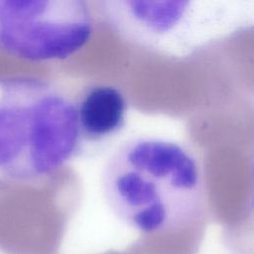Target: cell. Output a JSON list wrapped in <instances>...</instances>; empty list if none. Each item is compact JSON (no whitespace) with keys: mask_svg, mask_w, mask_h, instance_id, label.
I'll list each match as a JSON object with an SVG mask.
<instances>
[{"mask_svg":"<svg viewBox=\"0 0 254 254\" xmlns=\"http://www.w3.org/2000/svg\"><path fill=\"white\" fill-rule=\"evenodd\" d=\"M102 189L111 211L148 235L182 230L203 211L204 182L196 157L166 139L142 137L108 159Z\"/></svg>","mask_w":254,"mask_h":254,"instance_id":"obj_1","label":"cell"},{"mask_svg":"<svg viewBox=\"0 0 254 254\" xmlns=\"http://www.w3.org/2000/svg\"><path fill=\"white\" fill-rule=\"evenodd\" d=\"M100 10L125 40L185 58L251 25L252 4L240 0L102 1Z\"/></svg>","mask_w":254,"mask_h":254,"instance_id":"obj_3","label":"cell"},{"mask_svg":"<svg viewBox=\"0 0 254 254\" xmlns=\"http://www.w3.org/2000/svg\"><path fill=\"white\" fill-rule=\"evenodd\" d=\"M93 31L81 0H0V50L29 62L65 60L85 47Z\"/></svg>","mask_w":254,"mask_h":254,"instance_id":"obj_4","label":"cell"},{"mask_svg":"<svg viewBox=\"0 0 254 254\" xmlns=\"http://www.w3.org/2000/svg\"><path fill=\"white\" fill-rule=\"evenodd\" d=\"M75 108L81 138L101 141L123 127L127 102L118 88L99 84L87 88Z\"/></svg>","mask_w":254,"mask_h":254,"instance_id":"obj_5","label":"cell"},{"mask_svg":"<svg viewBox=\"0 0 254 254\" xmlns=\"http://www.w3.org/2000/svg\"><path fill=\"white\" fill-rule=\"evenodd\" d=\"M75 103L50 82L0 77V174L22 183L64 166L80 143Z\"/></svg>","mask_w":254,"mask_h":254,"instance_id":"obj_2","label":"cell"}]
</instances>
